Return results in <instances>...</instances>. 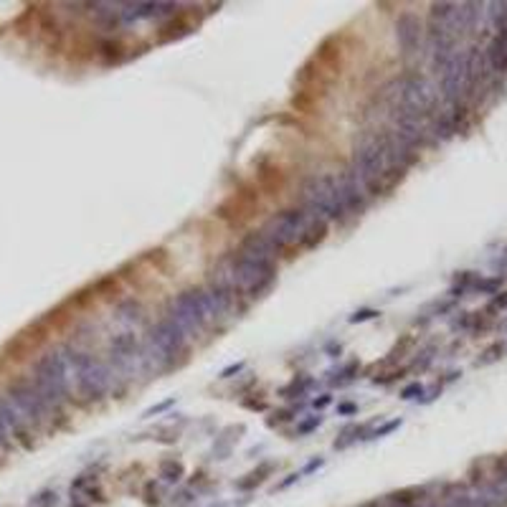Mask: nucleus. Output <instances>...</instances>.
<instances>
[{"instance_id": "nucleus-1", "label": "nucleus", "mask_w": 507, "mask_h": 507, "mask_svg": "<svg viewBox=\"0 0 507 507\" xmlns=\"http://www.w3.org/2000/svg\"><path fill=\"white\" fill-rule=\"evenodd\" d=\"M33 386L38 388V393L44 396V401L53 409H59L64 401H67L69 390H71V370H69V363L64 358L61 350H53V353L41 355L33 366Z\"/></svg>"}, {"instance_id": "nucleus-2", "label": "nucleus", "mask_w": 507, "mask_h": 507, "mask_svg": "<svg viewBox=\"0 0 507 507\" xmlns=\"http://www.w3.org/2000/svg\"><path fill=\"white\" fill-rule=\"evenodd\" d=\"M185 343H188V335L170 317H162L160 323L147 332V340L145 345H142L145 368L147 370H160V368H165L168 363L175 361V355L183 353Z\"/></svg>"}, {"instance_id": "nucleus-3", "label": "nucleus", "mask_w": 507, "mask_h": 507, "mask_svg": "<svg viewBox=\"0 0 507 507\" xmlns=\"http://www.w3.org/2000/svg\"><path fill=\"white\" fill-rule=\"evenodd\" d=\"M61 353H64L69 370H71V383H76L81 396L94 401V398H102L110 390L112 370L107 363L96 361L87 353H79V350H71V347H61Z\"/></svg>"}, {"instance_id": "nucleus-4", "label": "nucleus", "mask_w": 507, "mask_h": 507, "mask_svg": "<svg viewBox=\"0 0 507 507\" xmlns=\"http://www.w3.org/2000/svg\"><path fill=\"white\" fill-rule=\"evenodd\" d=\"M317 223H320V218H315L304 208H289V211H282V214L266 221V226L261 228V236L272 243L274 249L282 251L297 241H304L309 231H315Z\"/></svg>"}, {"instance_id": "nucleus-5", "label": "nucleus", "mask_w": 507, "mask_h": 507, "mask_svg": "<svg viewBox=\"0 0 507 507\" xmlns=\"http://www.w3.org/2000/svg\"><path fill=\"white\" fill-rule=\"evenodd\" d=\"M302 200H304V211H309V214L320 221H335L347 216L345 206L340 200L335 175H315L309 178V180H304V185H302Z\"/></svg>"}, {"instance_id": "nucleus-6", "label": "nucleus", "mask_w": 507, "mask_h": 507, "mask_svg": "<svg viewBox=\"0 0 507 507\" xmlns=\"http://www.w3.org/2000/svg\"><path fill=\"white\" fill-rule=\"evenodd\" d=\"M393 87L398 92H390L393 96V112H406V114H416V117H427L429 112L436 107V92L431 81L419 76V74H409L404 79H398Z\"/></svg>"}, {"instance_id": "nucleus-7", "label": "nucleus", "mask_w": 507, "mask_h": 507, "mask_svg": "<svg viewBox=\"0 0 507 507\" xmlns=\"http://www.w3.org/2000/svg\"><path fill=\"white\" fill-rule=\"evenodd\" d=\"M168 317L188 338L200 335L206 330L208 323H214V315H211V307H208L203 289H188V292L178 294V300L170 304Z\"/></svg>"}, {"instance_id": "nucleus-8", "label": "nucleus", "mask_w": 507, "mask_h": 507, "mask_svg": "<svg viewBox=\"0 0 507 507\" xmlns=\"http://www.w3.org/2000/svg\"><path fill=\"white\" fill-rule=\"evenodd\" d=\"M444 507H507V477L500 474L492 482L459 487L441 497Z\"/></svg>"}, {"instance_id": "nucleus-9", "label": "nucleus", "mask_w": 507, "mask_h": 507, "mask_svg": "<svg viewBox=\"0 0 507 507\" xmlns=\"http://www.w3.org/2000/svg\"><path fill=\"white\" fill-rule=\"evenodd\" d=\"M8 398H10L15 409L21 411L26 424H33V427L44 424V421L49 419V413H51V406L46 404L44 396L38 393V388L33 386L31 378H21V381L10 383Z\"/></svg>"}, {"instance_id": "nucleus-10", "label": "nucleus", "mask_w": 507, "mask_h": 507, "mask_svg": "<svg viewBox=\"0 0 507 507\" xmlns=\"http://www.w3.org/2000/svg\"><path fill=\"white\" fill-rule=\"evenodd\" d=\"M110 370L114 373H122V375H135V373H142L147 370L145 368V358H142V345L137 343L135 338V332L125 330L114 335L110 343Z\"/></svg>"}, {"instance_id": "nucleus-11", "label": "nucleus", "mask_w": 507, "mask_h": 507, "mask_svg": "<svg viewBox=\"0 0 507 507\" xmlns=\"http://www.w3.org/2000/svg\"><path fill=\"white\" fill-rule=\"evenodd\" d=\"M472 87H474V84H472L467 51H456L447 67L441 69V96H444L449 104H454V102H459Z\"/></svg>"}, {"instance_id": "nucleus-12", "label": "nucleus", "mask_w": 507, "mask_h": 507, "mask_svg": "<svg viewBox=\"0 0 507 507\" xmlns=\"http://www.w3.org/2000/svg\"><path fill=\"white\" fill-rule=\"evenodd\" d=\"M170 13H175L173 3H125L117 8V18L122 23L153 21V18H165Z\"/></svg>"}, {"instance_id": "nucleus-13", "label": "nucleus", "mask_w": 507, "mask_h": 507, "mask_svg": "<svg viewBox=\"0 0 507 507\" xmlns=\"http://www.w3.org/2000/svg\"><path fill=\"white\" fill-rule=\"evenodd\" d=\"M396 38H398V46L404 49V53H413L419 49L421 44V23L416 15L406 13L398 18L396 23Z\"/></svg>"}, {"instance_id": "nucleus-14", "label": "nucleus", "mask_w": 507, "mask_h": 507, "mask_svg": "<svg viewBox=\"0 0 507 507\" xmlns=\"http://www.w3.org/2000/svg\"><path fill=\"white\" fill-rule=\"evenodd\" d=\"M239 254H243V257H249V259H259V261H272L277 249L261 236V231H254V234H249L241 241Z\"/></svg>"}, {"instance_id": "nucleus-15", "label": "nucleus", "mask_w": 507, "mask_h": 507, "mask_svg": "<svg viewBox=\"0 0 507 507\" xmlns=\"http://www.w3.org/2000/svg\"><path fill=\"white\" fill-rule=\"evenodd\" d=\"M485 61H487V67L492 69V71H507V46L502 44L500 36H497L492 44L487 46Z\"/></svg>"}, {"instance_id": "nucleus-16", "label": "nucleus", "mask_w": 507, "mask_h": 507, "mask_svg": "<svg viewBox=\"0 0 507 507\" xmlns=\"http://www.w3.org/2000/svg\"><path fill=\"white\" fill-rule=\"evenodd\" d=\"M117 320H119V323H125V325L140 323V320H142L140 302H135V300H125V302H122V304L117 307Z\"/></svg>"}, {"instance_id": "nucleus-17", "label": "nucleus", "mask_w": 507, "mask_h": 507, "mask_svg": "<svg viewBox=\"0 0 507 507\" xmlns=\"http://www.w3.org/2000/svg\"><path fill=\"white\" fill-rule=\"evenodd\" d=\"M56 505H59L56 492H41L38 497H33V502H31V507H56Z\"/></svg>"}, {"instance_id": "nucleus-18", "label": "nucleus", "mask_w": 507, "mask_h": 507, "mask_svg": "<svg viewBox=\"0 0 507 507\" xmlns=\"http://www.w3.org/2000/svg\"><path fill=\"white\" fill-rule=\"evenodd\" d=\"M180 474H183V467H180V464H175V462H165V464H162V477L168 479V482H175Z\"/></svg>"}, {"instance_id": "nucleus-19", "label": "nucleus", "mask_w": 507, "mask_h": 507, "mask_svg": "<svg viewBox=\"0 0 507 507\" xmlns=\"http://www.w3.org/2000/svg\"><path fill=\"white\" fill-rule=\"evenodd\" d=\"M375 315H378L375 309H361V312H355V315L350 317V323H366V320H373Z\"/></svg>"}, {"instance_id": "nucleus-20", "label": "nucleus", "mask_w": 507, "mask_h": 507, "mask_svg": "<svg viewBox=\"0 0 507 507\" xmlns=\"http://www.w3.org/2000/svg\"><path fill=\"white\" fill-rule=\"evenodd\" d=\"M315 427H320V416H315V419L307 421V424H302V427H300V434H307V431H312Z\"/></svg>"}, {"instance_id": "nucleus-21", "label": "nucleus", "mask_w": 507, "mask_h": 507, "mask_svg": "<svg viewBox=\"0 0 507 507\" xmlns=\"http://www.w3.org/2000/svg\"><path fill=\"white\" fill-rule=\"evenodd\" d=\"M170 406H173V398H170V401H165V404H160V406H155V409H150V411H145V416H155V413L165 411V409H170Z\"/></svg>"}, {"instance_id": "nucleus-22", "label": "nucleus", "mask_w": 507, "mask_h": 507, "mask_svg": "<svg viewBox=\"0 0 507 507\" xmlns=\"http://www.w3.org/2000/svg\"><path fill=\"white\" fill-rule=\"evenodd\" d=\"M416 393H421V386L419 383H413V386H409V388L404 390V398H413Z\"/></svg>"}, {"instance_id": "nucleus-23", "label": "nucleus", "mask_w": 507, "mask_h": 507, "mask_svg": "<svg viewBox=\"0 0 507 507\" xmlns=\"http://www.w3.org/2000/svg\"><path fill=\"white\" fill-rule=\"evenodd\" d=\"M241 368H243V363H239V366H231V368H226V370H223V373H221V378H228V375L239 373V370H241Z\"/></svg>"}, {"instance_id": "nucleus-24", "label": "nucleus", "mask_w": 507, "mask_h": 507, "mask_svg": "<svg viewBox=\"0 0 507 507\" xmlns=\"http://www.w3.org/2000/svg\"><path fill=\"white\" fill-rule=\"evenodd\" d=\"M353 411H355L353 404H343V406H340V413H353Z\"/></svg>"}, {"instance_id": "nucleus-25", "label": "nucleus", "mask_w": 507, "mask_h": 507, "mask_svg": "<svg viewBox=\"0 0 507 507\" xmlns=\"http://www.w3.org/2000/svg\"><path fill=\"white\" fill-rule=\"evenodd\" d=\"M327 404H330V396H323L320 401H315V406H320V409H323V406H327Z\"/></svg>"}, {"instance_id": "nucleus-26", "label": "nucleus", "mask_w": 507, "mask_h": 507, "mask_svg": "<svg viewBox=\"0 0 507 507\" xmlns=\"http://www.w3.org/2000/svg\"><path fill=\"white\" fill-rule=\"evenodd\" d=\"M500 38H502V44L507 46V28H505V31H500Z\"/></svg>"}, {"instance_id": "nucleus-27", "label": "nucleus", "mask_w": 507, "mask_h": 507, "mask_svg": "<svg viewBox=\"0 0 507 507\" xmlns=\"http://www.w3.org/2000/svg\"><path fill=\"white\" fill-rule=\"evenodd\" d=\"M505 477H507V472H505Z\"/></svg>"}, {"instance_id": "nucleus-28", "label": "nucleus", "mask_w": 507, "mask_h": 507, "mask_svg": "<svg viewBox=\"0 0 507 507\" xmlns=\"http://www.w3.org/2000/svg\"><path fill=\"white\" fill-rule=\"evenodd\" d=\"M221 507H223V505H221Z\"/></svg>"}]
</instances>
